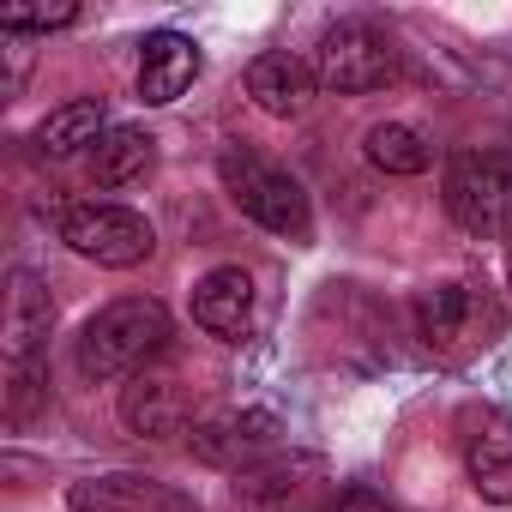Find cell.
Instances as JSON below:
<instances>
[{"label":"cell","mask_w":512,"mask_h":512,"mask_svg":"<svg viewBox=\"0 0 512 512\" xmlns=\"http://www.w3.org/2000/svg\"><path fill=\"white\" fill-rule=\"evenodd\" d=\"M193 79H199V49H193V37H181V31L145 37V55H139V103L163 109V103H175Z\"/></svg>","instance_id":"13"},{"label":"cell","mask_w":512,"mask_h":512,"mask_svg":"<svg viewBox=\"0 0 512 512\" xmlns=\"http://www.w3.org/2000/svg\"><path fill=\"white\" fill-rule=\"evenodd\" d=\"M67 506L73 512H199L193 494L157 482V476H139V470H115V476H85L67 488Z\"/></svg>","instance_id":"9"},{"label":"cell","mask_w":512,"mask_h":512,"mask_svg":"<svg viewBox=\"0 0 512 512\" xmlns=\"http://www.w3.org/2000/svg\"><path fill=\"white\" fill-rule=\"evenodd\" d=\"M326 512H392L380 494H368V488H344V494H332V506Z\"/></svg>","instance_id":"21"},{"label":"cell","mask_w":512,"mask_h":512,"mask_svg":"<svg viewBox=\"0 0 512 512\" xmlns=\"http://www.w3.org/2000/svg\"><path fill=\"white\" fill-rule=\"evenodd\" d=\"M109 133V109H103V97H73V103H61V109H49L43 115V127H37V151L43 157H73V151H97V139Z\"/></svg>","instance_id":"15"},{"label":"cell","mask_w":512,"mask_h":512,"mask_svg":"<svg viewBox=\"0 0 512 512\" xmlns=\"http://www.w3.org/2000/svg\"><path fill=\"white\" fill-rule=\"evenodd\" d=\"M314 85L338 91V97H362L398 79V49L368 25V19H338L320 43H314Z\"/></svg>","instance_id":"4"},{"label":"cell","mask_w":512,"mask_h":512,"mask_svg":"<svg viewBox=\"0 0 512 512\" xmlns=\"http://www.w3.org/2000/svg\"><path fill=\"white\" fill-rule=\"evenodd\" d=\"M169 308L157 296H121L97 308L79 332V374L85 380H133L169 350Z\"/></svg>","instance_id":"1"},{"label":"cell","mask_w":512,"mask_h":512,"mask_svg":"<svg viewBox=\"0 0 512 512\" xmlns=\"http://www.w3.org/2000/svg\"><path fill=\"white\" fill-rule=\"evenodd\" d=\"M247 97H253V109L290 121V115H302L308 97H314V67L296 61L290 49H272V55H260V61L247 67Z\"/></svg>","instance_id":"14"},{"label":"cell","mask_w":512,"mask_h":512,"mask_svg":"<svg viewBox=\"0 0 512 512\" xmlns=\"http://www.w3.org/2000/svg\"><path fill=\"white\" fill-rule=\"evenodd\" d=\"M470 320H476V290L464 284H428L416 296V326L434 350H452L458 338H470Z\"/></svg>","instance_id":"17"},{"label":"cell","mask_w":512,"mask_h":512,"mask_svg":"<svg viewBox=\"0 0 512 512\" xmlns=\"http://www.w3.org/2000/svg\"><path fill=\"white\" fill-rule=\"evenodd\" d=\"M326 476H332L326 458L290 452V458H266V464L241 470L235 494H241L253 512H326V506H332V500H326V488H332Z\"/></svg>","instance_id":"6"},{"label":"cell","mask_w":512,"mask_h":512,"mask_svg":"<svg viewBox=\"0 0 512 512\" xmlns=\"http://www.w3.org/2000/svg\"><path fill=\"white\" fill-rule=\"evenodd\" d=\"M7 362H37L43 356V344H49V332H55V302H49V284L37 278V272H13V284H7Z\"/></svg>","instance_id":"12"},{"label":"cell","mask_w":512,"mask_h":512,"mask_svg":"<svg viewBox=\"0 0 512 512\" xmlns=\"http://www.w3.org/2000/svg\"><path fill=\"white\" fill-rule=\"evenodd\" d=\"M187 416H193V398H187V386L181 380H169V374H133L127 380V392H121V422L139 434V440H169V434H181L187 428Z\"/></svg>","instance_id":"10"},{"label":"cell","mask_w":512,"mask_h":512,"mask_svg":"<svg viewBox=\"0 0 512 512\" xmlns=\"http://www.w3.org/2000/svg\"><path fill=\"white\" fill-rule=\"evenodd\" d=\"M49 398V386H43V374H37V362H13V386H7V416L13 422H31V410Z\"/></svg>","instance_id":"19"},{"label":"cell","mask_w":512,"mask_h":512,"mask_svg":"<svg viewBox=\"0 0 512 512\" xmlns=\"http://www.w3.org/2000/svg\"><path fill=\"white\" fill-rule=\"evenodd\" d=\"M193 320L223 338V344H241L247 326H253V278L241 266H217L193 284Z\"/></svg>","instance_id":"11"},{"label":"cell","mask_w":512,"mask_h":512,"mask_svg":"<svg viewBox=\"0 0 512 512\" xmlns=\"http://www.w3.org/2000/svg\"><path fill=\"white\" fill-rule=\"evenodd\" d=\"M368 163L374 169H386V175H422L428 163H434V151H428V139L410 127V121H380V127H368Z\"/></svg>","instance_id":"18"},{"label":"cell","mask_w":512,"mask_h":512,"mask_svg":"<svg viewBox=\"0 0 512 512\" xmlns=\"http://www.w3.org/2000/svg\"><path fill=\"white\" fill-rule=\"evenodd\" d=\"M458 446H464L470 488L494 506H512V416L494 404H470L458 416Z\"/></svg>","instance_id":"8"},{"label":"cell","mask_w":512,"mask_h":512,"mask_svg":"<svg viewBox=\"0 0 512 512\" xmlns=\"http://www.w3.org/2000/svg\"><path fill=\"white\" fill-rule=\"evenodd\" d=\"M217 175H223L229 199H235L253 223H260V229H272V235H284V241H308V235H314L308 193H302V181H296L290 169H278V163H266V157L229 145V151L217 157Z\"/></svg>","instance_id":"2"},{"label":"cell","mask_w":512,"mask_h":512,"mask_svg":"<svg viewBox=\"0 0 512 512\" xmlns=\"http://www.w3.org/2000/svg\"><path fill=\"white\" fill-rule=\"evenodd\" d=\"M151 157H157V139H151L145 127H109V133L97 139V151H91V181H97L103 193H115V187L139 181V175L151 169Z\"/></svg>","instance_id":"16"},{"label":"cell","mask_w":512,"mask_h":512,"mask_svg":"<svg viewBox=\"0 0 512 512\" xmlns=\"http://www.w3.org/2000/svg\"><path fill=\"white\" fill-rule=\"evenodd\" d=\"M193 458L217 464V470H253L278 458V416L272 410H223V416H205L193 434H187Z\"/></svg>","instance_id":"7"},{"label":"cell","mask_w":512,"mask_h":512,"mask_svg":"<svg viewBox=\"0 0 512 512\" xmlns=\"http://www.w3.org/2000/svg\"><path fill=\"white\" fill-rule=\"evenodd\" d=\"M73 19H79V7H7L0 13V31H61Z\"/></svg>","instance_id":"20"},{"label":"cell","mask_w":512,"mask_h":512,"mask_svg":"<svg viewBox=\"0 0 512 512\" xmlns=\"http://www.w3.org/2000/svg\"><path fill=\"white\" fill-rule=\"evenodd\" d=\"M446 211L476 241H512V163L494 151H458L446 163Z\"/></svg>","instance_id":"3"},{"label":"cell","mask_w":512,"mask_h":512,"mask_svg":"<svg viewBox=\"0 0 512 512\" xmlns=\"http://www.w3.org/2000/svg\"><path fill=\"white\" fill-rule=\"evenodd\" d=\"M61 241L79 253V260H97V266H145L151 260V247H157V229L127 211V205H109V199H91V205H73L61 217Z\"/></svg>","instance_id":"5"}]
</instances>
